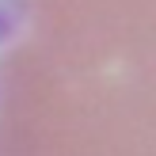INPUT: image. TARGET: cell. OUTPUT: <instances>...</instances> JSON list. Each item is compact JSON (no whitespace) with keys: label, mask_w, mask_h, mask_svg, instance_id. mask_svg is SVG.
<instances>
[{"label":"cell","mask_w":156,"mask_h":156,"mask_svg":"<svg viewBox=\"0 0 156 156\" xmlns=\"http://www.w3.org/2000/svg\"><path fill=\"white\" fill-rule=\"evenodd\" d=\"M12 61L69 156H156V0H34Z\"/></svg>","instance_id":"1"}]
</instances>
